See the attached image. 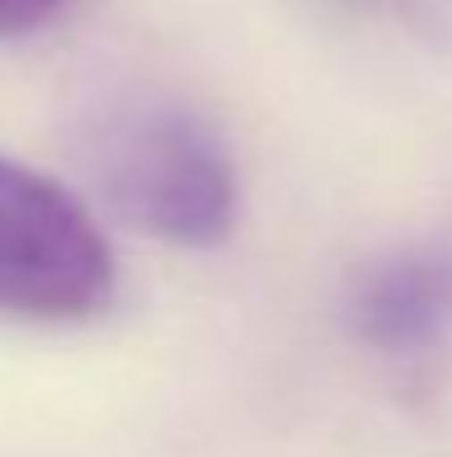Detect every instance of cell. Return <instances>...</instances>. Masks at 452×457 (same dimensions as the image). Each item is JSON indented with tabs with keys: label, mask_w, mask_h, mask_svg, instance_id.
I'll return each mask as SVG.
<instances>
[{
	"label": "cell",
	"mask_w": 452,
	"mask_h": 457,
	"mask_svg": "<svg viewBox=\"0 0 452 457\" xmlns=\"http://www.w3.org/2000/svg\"><path fill=\"white\" fill-rule=\"evenodd\" d=\"M70 0H0V37H27L48 27Z\"/></svg>",
	"instance_id": "cell-4"
},
{
	"label": "cell",
	"mask_w": 452,
	"mask_h": 457,
	"mask_svg": "<svg viewBox=\"0 0 452 457\" xmlns=\"http://www.w3.org/2000/svg\"><path fill=\"white\" fill-rule=\"evenodd\" d=\"M356 330L372 345H421L452 320V255L415 250L389 266H378L351 303Z\"/></svg>",
	"instance_id": "cell-3"
},
{
	"label": "cell",
	"mask_w": 452,
	"mask_h": 457,
	"mask_svg": "<svg viewBox=\"0 0 452 457\" xmlns=\"http://www.w3.org/2000/svg\"><path fill=\"white\" fill-rule=\"evenodd\" d=\"M117 293L102 224L54 176L0 154V314L32 325L96 320Z\"/></svg>",
	"instance_id": "cell-2"
},
{
	"label": "cell",
	"mask_w": 452,
	"mask_h": 457,
	"mask_svg": "<svg viewBox=\"0 0 452 457\" xmlns=\"http://www.w3.org/2000/svg\"><path fill=\"white\" fill-rule=\"evenodd\" d=\"M91 154L117 208L149 234L203 250L234 228V160L197 112L171 102L117 107L113 117H102Z\"/></svg>",
	"instance_id": "cell-1"
}]
</instances>
